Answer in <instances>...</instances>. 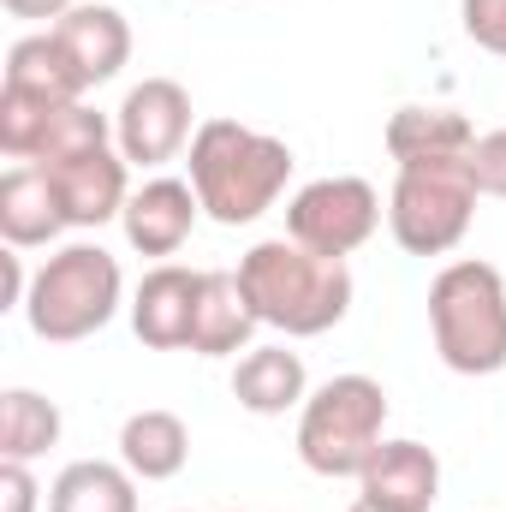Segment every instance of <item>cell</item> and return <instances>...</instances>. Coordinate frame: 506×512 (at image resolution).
Segmentation results:
<instances>
[{
  "label": "cell",
  "mask_w": 506,
  "mask_h": 512,
  "mask_svg": "<svg viewBox=\"0 0 506 512\" xmlns=\"http://www.w3.org/2000/svg\"><path fill=\"white\" fill-rule=\"evenodd\" d=\"M239 280L251 292L262 328L286 340H316L346 322L352 310V268L346 256H322L298 239H262L239 256Z\"/></svg>",
  "instance_id": "6da1fadb"
},
{
  "label": "cell",
  "mask_w": 506,
  "mask_h": 512,
  "mask_svg": "<svg viewBox=\"0 0 506 512\" xmlns=\"http://www.w3.org/2000/svg\"><path fill=\"white\" fill-rule=\"evenodd\" d=\"M185 167H191V191L209 221L251 227L280 203V191L292 179V149L268 131L239 126V120H203Z\"/></svg>",
  "instance_id": "7a4b0ae2"
},
{
  "label": "cell",
  "mask_w": 506,
  "mask_h": 512,
  "mask_svg": "<svg viewBox=\"0 0 506 512\" xmlns=\"http://www.w3.org/2000/svg\"><path fill=\"white\" fill-rule=\"evenodd\" d=\"M429 334L453 376L506 370V280L495 262H447L429 280Z\"/></svg>",
  "instance_id": "3957f363"
},
{
  "label": "cell",
  "mask_w": 506,
  "mask_h": 512,
  "mask_svg": "<svg viewBox=\"0 0 506 512\" xmlns=\"http://www.w3.org/2000/svg\"><path fill=\"white\" fill-rule=\"evenodd\" d=\"M120 298H126L120 256H108L102 245H66L30 274L24 322L48 346H78L114 322Z\"/></svg>",
  "instance_id": "277c9868"
},
{
  "label": "cell",
  "mask_w": 506,
  "mask_h": 512,
  "mask_svg": "<svg viewBox=\"0 0 506 512\" xmlns=\"http://www.w3.org/2000/svg\"><path fill=\"white\" fill-rule=\"evenodd\" d=\"M387 429V393L376 376H334L298 405V459L316 477H364Z\"/></svg>",
  "instance_id": "5b68a950"
},
{
  "label": "cell",
  "mask_w": 506,
  "mask_h": 512,
  "mask_svg": "<svg viewBox=\"0 0 506 512\" xmlns=\"http://www.w3.org/2000/svg\"><path fill=\"white\" fill-rule=\"evenodd\" d=\"M477 179H471V155H447V161H405L387 197V227L405 256H447L477 215Z\"/></svg>",
  "instance_id": "8992f818"
},
{
  "label": "cell",
  "mask_w": 506,
  "mask_h": 512,
  "mask_svg": "<svg viewBox=\"0 0 506 512\" xmlns=\"http://www.w3.org/2000/svg\"><path fill=\"white\" fill-rule=\"evenodd\" d=\"M376 227H381V197L358 173L310 179L286 203V239H298V245H310L322 256H352L358 245L376 239Z\"/></svg>",
  "instance_id": "52a82bcc"
},
{
  "label": "cell",
  "mask_w": 506,
  "mask_h": 512,
  "mask_svg": "<svg viewBox=\"0 0 506 512\" xmlns=\"http://www.w3.org/2000/svg\"><path fill=\"white\" fill-rule=\"evenodd\" d=\"M197 137L191 126V96L173 78H143L131 84L120 114H114V143L131 167H167L185 143Z\"/></svg>",
  "instance_id": "ba28073f"
},
{
  "label": "cell",
  "mask_w": 506,
  "mask_h": 512,
  "mask_svg": "<svg viewBox=\"0 0 506 512\" xmlns=\"http://www.w3.org/2000/svg\"><path fill=\"white\" fill-rule=\"evenodd\" d=\"M197 292H203V268H179V262L149 268L131 292V334L149 352H191Z\"/></svg>",
  "instance_id": "9c48e42d"
},
{
  "label": "cell",
  "mask_w": 506,
  "mask_h": 512,
  "mask_svg": "<svg viewBox=\"0 0 506 512\" xmlns=\"http://www.w3.org/2000/svg\"><path fill=\"white\" fill-rule=\"evenodd\" d=\"M126 167L131 161L120 155V143H108V149L72 155V161H48L42 173H48L72 227H108L114 215H126Z\"/></svg>",
  "instance_id": "30bf717a"
},
{
  "label": "cell",
  "mask_w": 506,
  "mask_h": 512,
  "mask_svg": "<svg viewBox=\"0 0 506 512\" xmlns=\"http://www.w3.org/2000/svg\"><path fill=\"white\" fill-rule=\"evenodd\" d=\"M435 495H441V459L423 441H381L358 477V501L381 512H435Z\"/></svg>",
  "instance_id": "8fae6325"
},
{
  "label": "cell",
  "mask_w": 506,
  "mask_h": 512,
  "mask_svg": "<svg viewBox=\"0 0 506 512\" xmlns=\"http://www.w3.org/2000/svg\"><path fill=\"white\" fill-rule=\"evenodd\" d=\"M197 215H203V203H197V191H191V179H149V185H137L126 197V245L143 256H173L185 239H191V227H197Z\"/></svg>",
  "instance_id": "7c38bea8"
},
{
  "label": "cell",
  "mask_w": 506,
  "mask_h": 512,
  "mask_svg": "<svg viewBox=\"0 0 506 512\" xmlns=\"http://www.w3.org/2000/svg\"><path fill=\"white\" fill-rule=\"evenodd\" d=\"M256 328H262V316H256L245 280L227 274V268H203L197 322H191V352H197V358H233V352H251Z\"/></svg>",
  "instance_id": "4fadbf2b"
},
{
  "label": "cell",
  "mask_w": 506,
  "mask_h": 512,
  "mask_svg": "<svg viewBox=\"0 0 506 512\" xmlns=\"http://www.w3.org/2000/svg\"><path fill=\"white\" fill-rule=\"evenodd\" d=\"M66 227L72 221H66V209H60V197H54V185H48V173L36 161H18V167L0 173V239L12 251L48 245Z\"/></svg>",
  "instance_id": "5bb4252c"
},
{
  "label": "cell",
  "mask_w": 506,
  "mask_h": 512,
  "mask_svg": "<svg viewBox=\"0 0 506 512\" xmlns=\"http://www.w3.org/2000/svg\"><path fill=\"white\" fill-rule=\"evenodd\" d=\"M54 30V42L72 54V66H78V78L96 90V84H108V78H120V66L131 60V24L126 12H114V6H72L60 24H48Z\"/></svg>",
  "instance_id": "9a60e30c"
},
{
  "label": "cell",
  "mask_w": 506,
  "mask_h": 512,
  "mask_svg": "<svg viewBox=\"0 0 506 512\" xmlns=\"http://www.w3.org/2000/svg\"><path fill=\"white\" fill-rule=\"evenodd\" d=\"M233 399L256 411V417H286L292 405L310 399V376H304V358L286 352V346H251L233 370Z\"/></svg>",
  "instance_id": "2e32d148"
},
{
  "label": "cell",
  "mask_w": 506,
  "mask_h": 512,
  "mask_svg": "<svg viewBox=\"0 0 506 512\" xmlns=\"http://www.w3.org/2000/svg\"><path fill=\"white\" fill-rule=\"evenodd\" d=\"M185 459H191V429H185L179 411H161L155 405V411L126 417V429H120V465H126L131 477L167 483V477L185 471Z\"/></svg>",
  "instance_id": "e0dca14e"
},
{
  "label": "cell",
  "mask_w": 506,
  "mask_h": 512,
  "mask_svg": "<svg viewBox=\"0 0 506 512\" xmlns=\"http://www.w3.org/2000/svg\"><path fill=\"white\" fill-rule=\"evenodd\" d=\"M6 90H24V96H42V102H84V78L72 66V54L54 42V30H36L24 42H12L6 54Z\"/></svg>",
  "instance_id": "ac0fdd59"
},
{
  "label": "cell",
  "mask_w": 506,
  "mask_h": 512,
  "mask_svg": "<svg viewBox=\"0 0 506 512\" xmlns=\"http://www.w3.org/2000/svg\"><path fill=\"white\" fill-rule=\"evenodd\" d=\"M477 131L465 114L453 108H399L387 120V155L405 167V161H447V155H471Z\"/></svg>",
  "instance_id": "d6986e66"
},
{
  "label": "cell",
  "mask_w": 506,
  "mask_h": 512,
  "mask_svg": "<svg viewBox=\"0 0 506 512\" xmlns=\"http://www.w3.org/2000/svg\"><path fill=\"white\" fill-rule=\"evenodd\" d=\"M48 512H137V477L108 459H78L54 477Z\"/></svg>",
  "instance_id": "ffe728a7"
},
{
  "label": "cell",
  "mask_w": 506,
  "mask_h": 512,
  "mask_svg": "<svg viewBox=\"0 0 506 512\" xmlns=\"http://www.w3.org/2000/svg\"><path fill=\"white\" fill-rule=\"evenodd\" d=\"M60 441V405L42 399L36 387H6L0 393V459H42Z\"/></svg>",
  "instance_id": "44dd1931"
},
{
  "label": "cell",
  "mask_w": 506,
  "mask_h": 512,
  "mask_svg": "<svg viewBox=\"0 0 506 512\" xmlns=\"http://www.w3.org/2000/svg\"><path fill=\"white\" fill-rule=\"evenodd\" d=\"M66 108H72V102H66ZM54 114H60V102H42V96H24V90H6V84H0V149H6L12 161H30Z\"/></svg>",
  "instance_id": "7402d4cb"
},
{
  "label": "cell",
  "mask_w": 506,
  "mask_h": 512,
  "mask_svg": "<svg viewBox=\"0 0 506 512\" xmlns=\"http://www.w3.org/2000/svg\"><path fill=\"white\" fill-rule=\"evenodd\" d=\"M459 18H465V36L477 48L506 60V0H459Z\"/></svg>",
  "instance_id": "603a6c76"
},
{
  "label": "cell",
  "mask_w": 506,
  "mask_h": 512,
  "mask_svg": "<svg viewBox=\"0 0 506 512\" xmlns=\"http://www.w3.org/2000/svg\"><path fill=\"white\" fill-rule=\"evenodd\" d=\"M471 179L483 197H506V126L471 143Z\"/></svg>",
  "instance_id": "cb8c5ba5"
},
{
  "label": "cell",
  "mask_w": 506,
  "mask_h": 512,
  "mask_svg": "<svg viewBox=\"0 0 506 512\" xmlns=\"http://www.w3.org/2000/svg\"><path fill=\"white\" fill-rule=\"evenodd\" d=\"M36 477L24 459H0V512H36Z\"/></svg>",
  "instance_id": "d4e9b609"
},
{
  "label": "cell",
  "mask_w": 506,
  "mask_h": 512,
  "mask_svg": "<svg viewBox=\"0 0 506 512\" xmlns=\"http://www.w3.org/2000/svg\"><path fill=\"white\" fill-rule=\"evenodd\" d=\"M6 12H12V18H36V24H42V18L60 24V18L72 12V0H6Z\"/></svg>",
  "instance_id": "484cf974"
},
{
  "label": "cell",
  "mask_w": 506,
  "mask_h": 512,
  "mask_svg": "<svg viewBox=\"0 0 506 512\" xmlns=\"http://www.w3.org/2000/svg\"><path fill=\"white\" fill-rule=\"evenodd\" d=\"M346 512H381V507H370V501H352V507H346Z\"/></svg>",
  "instance_id": "4316f807"
}]
</instances>
